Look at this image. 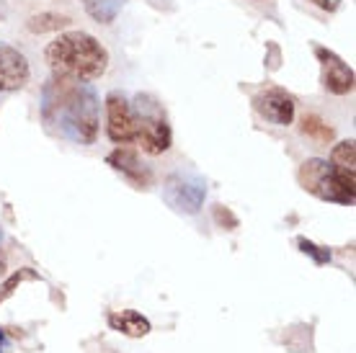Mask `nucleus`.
<instances>
[{"label": "nucleus", "mask_w": 356, "mask_h": 353, "mask_svg": "<svg viewBox=\"0 0 356 353\" xmlns=\"http://www.w3.org/2000/svg\"><path fill=\"white\" fill-rule=\"evenodd\" d=\"M44 116L57 122L65 137L78 145H93L98 134V101L86 83L54 80L44 93Z\"/></svg>", "instance_id": "1"}, {"label": "nucleus", "mask_w": 356, "mask_h": 353, "mask_svg": "<svg viewBox=\"0 0 356 353\" xmlns=\"http://www.w3.org/2000/svg\"><path fill=\"white\" fill-rule=\"evenodd\" d=\"M47 62L54 78L72 80V83H90L106 72L108 54L90 34L72 31L54 39L47 47Z\"/></svg>", "instance_id": "2"}, {"label": "nucleus", "mask_w": 356, "mask_h": 353, "mask_svg": "<svg viewBox=\"0 0 356 353\" xmlns=\"http://www.w3.org/2000/svg\"><path fill=\"white\" fill-rule=\"evenodd\" d=\"M300 183L305 191L315 194L323 202L354 204V176L336 168L328 160H307L300 168Z\"/></svg>", "instance_id": "3"}, {"label": "nucleus", "mask_w": 356, "mask_h": 353, "mask_svg": "<svg viewBox=\"0 0 356 353\" xmlns=\"http://www.w3.org/2000/svg\"><path fill=\"white\" fill-rule=\"evenodd\" d=\"M134 114V140L147 155H163L170 147V126L163 119L158 104L150 96H137Z\"/></svg>", "instance_id": "4"}, {"label": "nucleus", "mask_w": 356, "mask_h": 353, "mask_svg": "<svg viewBox=\"0 0 356 353\" xmlns=\"http://www.w3.org/2000/svg\"><path fill=\"white\" fill-rule=\"evenodd\" d=\"M163 196H165V202H168L176 212L196 214L202 209V204H204L207 186L199 176H191V173H173V176L165 181V186H163Z\"/></svg>", "instance_id": "5"}, {"label": "nucleus", "mask_w": 356, "mask_h": 353, "mask_svg": "<svg viewBox=\"0 0 356 353\" xmlns=\"http://www.w3.org/2000/svg\"><path fill=\"white\" fill-rule=\"evenodd\" d=\"M106 132L116 145H127L134 140V114L122 93L106 96Z\"/></svg>", "instance_id": "6"}, {"label": "nucleus", "mask_w": 356, "mask_h": 353, "mask_svg": "<svg viewBox=\"0 0 356 353\" xmlns=\"http://www.w3.org/2000/svg\"><path fill=\"white\" fill-rule=\"evenodd\" d=\"M29 62L26 57L8 44H0V93L24 88L29 83Z\"/></svg>", "instance_id": "7"}, {"label": "nucleus", "mask_w": 356, "mask_h": 353, "mask_svg": "<svg viewBox=\"0 0 356 353\" xmlns=\"http://www.w3.org/2000/svg\"><path fill=\"white\" fill-rule=\"evenodd\" d=\"M256 108L259 114L271 124H279V126H286L292 124L294 119V104L292 98L282 93V90H266L256 98Z\"/></svg>", "instance_id": "8"}, {"label": "nucleus", "mask_w": 356, "mask_h": 353, "mask_svg": "<svg viewBox=\"0 0 356 353\" xmlns=\"http://www.w3.org/2000/svg\"><path fill=\"white\" fill-rule=\"evenodd\" d=\"M318 57L323 60V83H325V88L330 93L343 96V93H348V90L354 88V72L348 70L336 54L318 49Z\"/></svg>", "instance_id": "9"}, {"label": "nucleus", "mask_w": 356, "mask_h": 353, "mask_svg": "<svg viewBox=\"0 0 356 353\" xmlns=\"http://www.w3.org/2000/svg\"><path fill=\"white\" fill-rule=\"evenodd\" d=\"M108 325L119 330V333H124L129 338H143L150 333V320L143 318L140 312H134V309H122V312H111L108 315Z\"/></svg>", "instance_id": "10"}, {"label": "nucleus", "mask_w": 356, "mask_h": 353, "mask_svg": "<svg viewBox=\"0 0 356 353\" xmlns=\"http://www.w3.org/2000/svg\"><path fill=\"white\" fill-rule=\"evenodd\" d=\"M108 165H114L119 173H124L129 181H134V183H145L147 181V176H145L143 165H140V160H137V155L129 150H116L108 155Z\"/></svg>", "instance_id": "11"}, {"label": "nucleus", "mask_w": 356, "mask_h": 353, "mask_svg": "<svg viewBox=\"0 0 356 353\" xmlns=\"http://www.w3.org/2000/svg\"><path fill=\"white\" fill-rule=\"evenodd\" d=\"M83 6H86V10L96 18L98 24H111L119 16L124 0H83Z\"/></svg>", "instance_id": "12"}, {"label": "nucleus", "mask_w": 356, "mask_h": 353, "mask_svg": "<svg viewBox=\"0 0 356 353\" xmlns=\"http://www.w3.org/2000/svg\"><path fill=\"white\" fill-rule=\"evenodd\" d=\"M330 163H333L336 168L346 170V173H351V176H354V173H356V147H354V140L339 142V145L333 147Z\"/></svg>", "instance_id": "13"}, {"label": "nucleus", "mask_w": 356, "mask_h": 353, "mask_svg": "<svg viewBox=\"0 0 356 353\" xmlns=\"http://www.w3.org/2000/svg\"><path fill=\"white\" fill-rule=\"evenodd\" d=\"M65 24H70V18L65 16H52V13H44V16H34L29 21V28L36 31V34H42V31H52V28H60Z\"/></svg>", "instance_id": "14"}, {"label": "nucleus", "mask_w": 356, "mask_h": 353, "mask_svg": "<svg viewBox=\"0 0 356 353\" xmlns=\"http://www.w3.org/2000/svg\"><path fill=\"white\" fill-rule=\"evenodd\" d=\"M302 132L315 137L318 142H328L333 137V129H330L328 124H323L321 119H315V116H305L302 122Z\"/></svg>", "instance_id": "15"}, {"label": "nucleus", "mask_w": 356, "mask_h": 353, "mask_svg": "<svg viewBox=\"0 0 356 353\" xmlns=\"http://www.w3.org/2000/svg\"><path fill=\"white\" fill-rule=\"evenodd\" d=\"M297 243H300V250H302V253H310V256L315 258L318 263H328V261H330V253H328V250H321V247L315 245V243H310V240L300 238Z\"/></svg>", "instance_id": "16"}, {"label": "nucleus", "mask_w": 356, "mask_h": 353, "mask_svg": "<svg viewBox=\"0 0 356 353\" xmlns=\"http://www.w3.org/2000/svg\"><path fill=\"white\" fill-rule=\"evenodd\" d=\"M21 279H34V274H29V271H21V274L13 276V279H10V281L6 284V286H3V292H0V302H3L10 292H13V286H16V284L21 281Z\"/></svg>", "instance_id": "17"}, {"label": "nucleus", "mask_w": 356, "mask_h": 353, "mask_svg": "<svg viewBox=\"0 0 356 353\" xmlns=\"http://www.w3.org/2000/svg\"><path fill=\"white\" fill-rule=\"evenodd\" d=\"M312 3L323 10H336V6H339V0H312Z\"/></svg>", "instance_id": "18"}, {"label": "nucleus", "mask_w": 356, "mask_h": 353, "mask_svg": "<svg viewBox=\"0 0 356 353\" xmlns=\"http://www.w3.org/2000/svg\"><path fill=\"white\" fill-rule=\"evenodd\" d=\"M10 348V340L8 336H6V330H0V353H6Z\"/></svg>", "instance_id": "19"}]
</instances>
